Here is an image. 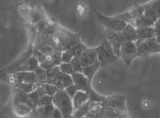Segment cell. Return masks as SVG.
I'll use <instances>...</instances> for the list:
<instances>
[{
  "instance_id": "1",
  "label": "cell",
  "mask_w": 160,
  "mask_h": 118,
  "mask_svg": "<svg viewBox=\"0 0 160 118\" xmlns=\"http://www.w3.org/2000/svg\"><path fill=\"white\" fill-rule=\"evenodd\" d=\"M52 104L61 111L63 118H73L72 100L65 90H59L53 96Z\"/></svg>"
},
{
  "instance_id": "2",
  "label": "cell",
  "mask_w": 160,
  "mask_h": 118,
  "mask_svg": "<svg viewBox=\"0 0 160 118\" xmlns=\"http://www.w3.org/2000/svg\"><path fill=\"white\" fill-rule=\"evenodd\" d=\"M98 55V60L100 64V67H107L114 63L118 57L116 56L110 41L106 39L101 42L100 45L96 47Z\"/></svg>"
},
{
  "instance_id": "3",
  "label": "cell",
  "mask_w": 160,
  "mask_h": 118,
  "mask_svg": "<svg viewBox=\"0 0 160 118\" xmlns=\"http://www.w3.org/2000/svg\"><path fill=\"white\" fill-rule=\"evenodd\" d=\"M88 118H128V113L97 104L87 116Z\"/></svg>"
},
{
  "instance_id": "4",
  "label": "cell",
  "mask_w": 160,
  "mask_h": 118,
  "mask_svg": "<svg viewBox=\"0 0 160 118\" xmlns=\"http://www.w3.org/2000/svg\"><path fill=\"white\" fill-rule=\"evenodd\" d=\"M98 22L112 33H122L128 23L124 21L115 17H106L98 12H95Z\"/></svg>"
},
{
  "instance_id": "5",
  "label": "cell",
  "mask_w": 160,
  "mask_h": 118,
  "mask_svg": "<svg viewBox=\"0 0 160 118\" xmlns=\"http://www.w3.org/2000/svg\"><path fill=\"white\" fill-rule=\"evenodd\" d=\"M138 56L143 57L160 53V43L156 38L143 41H136Z\"/></svg>"
},
{
  "instance_id": "6",
  "label": "cell",
  "mask_w": 160,
  "mask_h": 118,
  "mask_svg": "<svg viewBox=\"0 0 160 118\" xmlns=\"http://www.w3.org/2000/svg\"><path fill=\"white\" fill-rule=\"evenodd\" d=\"M138 57L137 45L135 42L125 41L122 45L120 58H121L126 66H130L132 61Z\"/></svg>"
},
{
  "instance_id": "7",
  "label": "cell",
  "mask_w": 160,
  "mask_h": 118,
  "mask_svg": "<svg viewBox=\"0 0 160 118\" xmlns=\"http://www.w3.org/2000/svg\"><path fill=\"white\" fill-rule=\"evenodd\" d=\"M102 106L110 107L128 113L126 97L122 95H112L106 96L105 100L101 103Z\"/></svg>"
},
{
  "instance_id": "8",
  "label": "cell",
  "mask_w": 160,
  "mask_h": 118,
  "mask_svg": "<svg viewBox=\"0 0 160 118\" xmlns=\"http://www.w3.org/2000/svg\"><path fill=\"white\" fill-rule=\"evenodd\" d=\"M45 83L55 86L58 90H65L73 84V80L71 75L64 74L62 72L55 76L47 78Z\"/></svg>"
},
{
  "instance_id": "9",
  "label": "cell",
  "mask_w": 160,
  "mask_h": 118,
  "mask_svg": "<svg viewBox=\"0 0 160 118\" xmlns=\"http://www.w3.org/2000/svg\"><path fill=\"white\" fill-rule=\"evenodd\" d=\"M143 13H144V5H137L128 12L116 15V17L124 21L128 24H132L134 21L143 15Z\"/></svg>"
},
{
  "instance_id": "10",
  "label": "cell",
  "mask_w": 160,
  "mask_h": 118,
  "mask_svg": "<svg viewBox=\"0 0 160 118\" xmlns=\"http://www.w3.org/2000/svg\"><path fill=\"white\" fill-rule=\"evenodd\" d=\"M73 84L76 86L80 91L90 92L93 90L92 82L88 80L81 72H74L72 75Z\"/></svg>"
},
{
  "instance_id": "11",
  "label": "cell",
  "mask_w": 160,
  "mask_h": 118,
  "mask_svg": "<svg viewBox=\"0 0 160 118\" xmlns=\"http://www.w3.org/2000/svg\"><path fill=\"white\" fill-rule=\"evenodd\" d=\"M143 5H144L143 15L156 23V21L160 19V0L152 1L143 4Z\"/></svg>"
},
{
  "instance_id": "12",
  "label": "cell",
  "mask_w": 160,
  "mask_h": 118,
  "mask_svg": "<svg viewBox=\"0 0 160 118\" xmlns=\"http://www.w3.org/2000/svg\"><path fill=\"white\" fill-rule=\"evenodd\" d=\"M78 59L82 68L92 65L98 61L97 49L88 47Z\"/></svg>"
},
{
  "instance_id": "13",
  "label": "cell",
  "mask_w": 160,
  "mask_h": 118,
  "mask_svg": "<svg viewBox=\"0 0 160 118\" xmlns=\"http://www.w3.org/2000/svg\"><path fill=\"white\" fill-rule=\"evenodd\" d=\"M13 75V78L16 84H37V75L35 72H19L15 73Z\"/></svg>"
},
{
  "instance_id": "14",
  "label": "cell",
  "mask_w": 160,
  "mask_h": 118,
  "mask_svg": "<svg viewBox=\"0 0 160 118\" xmlns=\"http://www.w3.org/2000/svg\"><path fill=\"white\" fill-rule=\"evenodd\" d=\"M55 108L53 104L46 106L37 107L30 116L34 118H52Z\"/></svg>"
},
{
  "instance_id": "15",
  "label": "cell",
  "mask_w": 160,
  "mask_h": 118,
  "mask_svg": "<svg viewBox=\"0 0 160 118\" xmlns=\"http://www.w3.org/2000/svg\"><path fill=\"white\" fill-rule=\"evenodd\" d=\"M112 49L118 58L120 57V52L122 45L126 41L121 33H112V35L108 38Z\"/></svg>"
},
{
  "instance_id": "16",
  "label": "cell",
  "mask_w": 160,
  "mask_h": 118,
  "mask_svg": "<svg viewBox=\"0 0 160 118\" xmlns=\"http://www.w3.org/2000/svg\"><path fill=\"white\" fill-rule=\"evenodd\" d=\"M74 113L77 110H78L84 104L87 103L89 101L88 92H83V91H78L77 93L72 98Z\"/></svg>"
},
{
  "instance_id": "17",
  "label": "cell",
  "mask_w": 160,
  "mask_h": 118,
  "mask_svg": "<svg viewBox=\"0 0 160 118\" xmlns=\"http://www.w3.org/2000/svg\"><path fill=\"white\" fill-rule=\"evenodd\" d=\"M138 41H143L149 39L156 38V33L153 27H144L137 29Z\"/></svg>"
},
{
  "instance_id": "18",
  "label": "cell",
  "mask_w": 160,
  "mask_h": 118,
  "mask_svg": "<svg viewBox=\"0 0 160 118\" xmlns=\"http://www.w3.org/2000/svg\"><path fill=\"white\" fill-rule=\"evenodd\" d=\"M121 33L126 41L136 42L138 41L137 29L131 24H128Z\"/></svg>"
},
{
  "instance_id": "19",
  "label": "cell",
  "mask_w": 160,
  "mask_h": 118,
  "mask_svg": "<svg viewBox=\"0 0 160 118\" xmlns=\"http://www.w3.org/2000/svg\"><path fill=\"white\" fill-rule=\"evenodd\" d=\"M155 22L148 18L145 15H142L138 19L132 23L133 26H134L136 29L139 28H144V27H151L155 25Z\"/></svg>"
},
{
  "instance_id": "20",
  "label": "cell",
  "mask_w": 160,
  "mask_h": 118,
  "mask_svg": "<svg viewBox=\"0 0 160 118\" xmlns=\"http://www.w3.org/2000/svg\"><path fill=\"white\" fill-rule=\"evenodd\" d=\"M100 68V64L99 61H98L96 63L92 64V65L82 68L81 73H82L85 76L92 82L94 76H95V74H97Z\"/></svg>"
},
{
  "instance_id": "21",
  "label": "cell",
  "mask_w": 160,
  "mask_h": 118,
  "mask_svg": "<svg viewBox=\"0 0 160 118\" xmlns=\"http://www.w3.org/2000/svg\"><path fill=\"white\" fill-rule=\"evenodd\" d=\"M97 104L96 103L91 102V101H88L87 103L84 104L81 106L78 110H77L73 114V117H87V115L90 113L95 105Z\"/></svg>"
},
{
  "instance_id": "22",
  "label": "cell",
  "mask_w": 160,
  "mask_h": 118,
  "mask_svg": "<svg viewBox=\"0 0 160 118\" xmlns=\"http://www.w3.org/2000/svg\"><path fill=\"white\" fill-rule=\"evenodd\" d=\"M15 114L19 117L30 116L33 111L31 107L27 104H21L13 106Z\"/></svg>"
},
{
  "instance_id": "23",
  "label": "cell",
  "mask_w": 160,
  "mask_h": 118,
  "mask_svg": "<svg viewBox=\"0 0 160 118\" xmlns=\"http://www.w3.org/2000/svg\"><path fill=\"white\" fill-rule=\"evenodd\" d=\"M14 93L15 94L13 96V106L18 104H28V100H29L28 94L23 92L22 91H21L18 88H15V91Z\"/></svg>"
},
{
  "instance_id": "24",
  "label": "cell",
  "mask_w": 160,
  "mask_h": 118,
  "mask_svg": "<svg viewBox=\"0 0 160 118\" xmlns=\"http://www.w3.org/2000/svg\"><path fill=\"white\" fill-rule=\"evenodd\" d=\"M37 84H15V88H18L21 91H22L23 92L27 94H29L32 92H33L34 91L37 89Z\"/></svg>"
},
{
  "instance_id": "25",
  "label": "cell",
  "mask_w": 160,
  "mask_h": 118,
  "mask_svg": "<svg viewBox=\"0 0 160 118\" xmlns=\"http://www.w3.org/2000/svg\"><path fill=\"white\" fill-rule=\"evenodd\" d=\"M88 96L89 101L96 104L102 103L106 97V96H104L102 95L99 94L98 93L96 92L94 89L92 91H90V92H88Z\"/></svg>"
},
{
  "instance_id": "26",
  "label": "cell",
  "mask_w": 160,
  "mask_h": 118,
  "mask_svg": "<svg viewBox=\"0 0 160 118\" xmlns=\"http://www.w3.org/2000/svg\"><path fill=\"white\" fill-rule=\"evenodd\" d=\"M87 48L88 47L81 41L78 44L71 49V50L72 51L74 57L78 58L83 54V52L87 50Z\"/></svg>"
},
{
  "instance_id": "27",
  "label": "cell",
  "mask_w": 160,
  "mask_h": 118,
  "mask_svg": "<svg viewBox=\"0 0 160 118\" xmlns=\"http://www.w3.org/2000/svg\"><path fill=\"white\" fill-rule=\"evenodd\" d=\"M35 72L37 75L38 83H45L46 82L47 79V71H45V70H44L43 68H42L41 66H39L38 68H37V70Z\"/></svg>"
},
{
  "instance_id": "28",
  "label": "cell",
  "mask_w": 160,
  "mask_h": 118,
  "mask_svg": "<svg viewBox=\"0 0 160 118\" xmlns=\"http://www.w3.org/2000/svg\"><path fill=\"white\" fill-rule=\"evenodd\" d=\"M74 58V55L71 49L62 51L61 61L63 63H70Z\"/></svg>"
},
{
  "instance_id": "29",
  "label": "cell",
  "mask_w": 160,
  "mask_h": 118,
  "mask_svg": "<svg viewBox=\"0 0 160 118\" xmlns=\"http://www.w3.org/2000/svg\"><path fill=\"white\" fill-rule=\"evenodd\" d=\"M44 86V88L45 90V92L46 95H48L49 96H51V97H53L57 92H58V90L55 86L51 84H48V83H42Z\"/></svg>"
},
{
  "instance_id": "30",
  "label": "cell",
  "mask_w": 160,
  "mask_h": 118,
  "mask_svg": "<svg viewBox=\"0 0 160 118\" xmlns=\"http://www.w3.org/2000/svg\"><path fill=\"white\" fill-rule=\"evenodd\" d=\"M59 68L61 71L66 74H68V75H72L74 73V70L72 67V65L71 63H63L62 62L60 65H59Z\"/></svg>"
},
{
  "instance_id": "31",
  "label": "cell",
  "mask_w": 160,
  "mask_h": 118,
  "mask_svg": "<svg viewBox=\"0 0 160 118\" xmlns=\"http://www.w3.org/2000/svg\"><path fill=\"white\" fill-rule=\"evenodd\" d=\"M52 100L53 97H51V96H49L48 95H45L43 96H42L38 101L37 107H42L51 104H52Z\"/></svg>"
},
{
  "instance_id": "32",
  "label": "cell",
  "mask_w": 160,
  "mask_h": 118,
  "mask_svg": "<svg viewBox=\"0 0 160 118\" xmlns=\"http://www.w3.org/2000/svg\"><path fill=\"white\" fill-rule=\"evenodd\" d=\"M70 63L71 64L72 67L74 70V72H82V67L81 66V63H80L78 58L74 57Z\"/></svg>"
},
{
  "instance_id": "33",
  "label": "cell",
  "mask_w": 160,
  "mask_h": 118,
  "mask_svg": "<svg viewBox=\"0 0 160 118\" xmlns=\"http://www.w3.org/2000/svg\"><path fill=\"white\" fill-rule=\"evenodd\" d=\"M65 90L66 91L67 93L68 94V96H70L71 98H72L74 97V96L77 93V92L80 91L78 90V88L74 84L71 85L70 86L67 87Z\"/></svg>"
},
{
  "instance_id": "34",
  "label": "cell",
  "mask_w": 160,
  "mask_h": 118,
  "mask_svg": "<svg viewBox=\"0 0 160 118\" xmlns=\"http://www.w3.org/2000/svg\"><path fill=\"white\" fill-rule=\"evenodd\" d=\"M49 25L47 23V21L42 19L36 25L37 31H38L39 33H42V32L47 28V27Z\"/></svg>"
},
{
  "instance_id": "35",
  "label": "cell",
  "mask_w": 160,
  "mask_h": 118,
  "mask_svg": "<svg viewBox=\"0 0 160 118\" xmlns=\"http://www.w3.org/2000/svg\"><path fill=\"white\" fill-rule=\"evenodd\" d=\"M153 28L155 30L156 37H160V19L156 21V23L153 26Z\"/></svg>"
},
{
  "instance_id": "36",
  "label": "cell",
  "mask_w": 160,
  "mask_h": 118,
  "mask_svg": "<svg viewBox=\"0 0 160 118\" xmlns=\"http://www.w3.org/2000/svg\"><path fill=\"white\" fill-rule=\"evenodd\" d=\"M52 118H63V117L61 113V111L55 108L54 112H53Z\"/></svg>"
},
{
  "instance_id": "37",
  "label": "cell",
  "mask_w": 160,
  "mask_h": 118,
  "mask_svg": "<svg viewBox=\"0 0 160 118\" xmlns=\"http://www.w3.org/2000/svg\"><path fill=\"white\" fill-rule=\"evenodd\" d=\"M156 41L159 42V43H160V37H156Z\"/></svg>"
},
{
  "instance_id": "38",
  "label": "cell",
  "mask_w": 160,
  "mask_h": 118,
  "mask_svg": "<svg viewBox=\"0 0 160 118\" xmlns=\"http://www.w3.org/2000/svg\"><path fill=\"white\" fill-rule=\"evenodd\" d=\"M73 118H88L87 117H73Z\"/></svg>"
}]
</instances>
